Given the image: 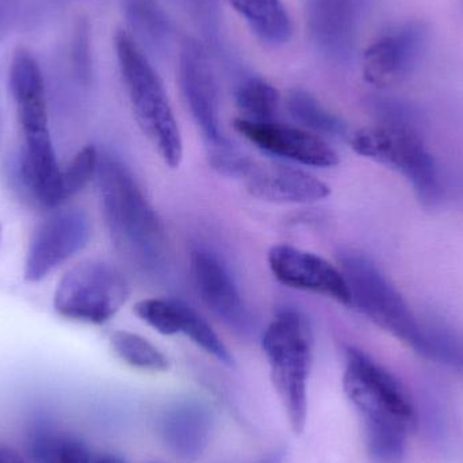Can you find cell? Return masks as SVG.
Wrapping results in <instances>:
<instances>
[{
	"label": "cell",
	"mask_w": 463,
	"mask_h": 463,
	"mask_svg": "<svg viewBox=\"0 0 463 463\" xmlns=\"http://www.w3.org/2000/svg\"><path fill=\"white\" fill-rule=\"evenodd\" d=\"M250 24V30L269 45L288 43L293 26L280 0H227Z\"/></svg>",
	"instance_id": "18"
},
{
	"label": "cell",
	"mask_w": 463,
	"mask_h": 463,
	"mask_svg": "<svg viewBox=\"0 0 463 463\" xmlns=\"http://www.w3.org/2000/svg\"><path fill=\"white\" fill-rule=\"evenodd\" d=\"M187 304L176 299L146 298L136 304L135 313L146 326L165 336L182 334Z\"/></svg>",
	"instance_id": "22"
},
{
	"label": "cell",
	"mask_w": 463,
	"mask_h": 463,
	"mask_svg": "<svg viewBox=\"0 0 463 463\" xmlns=\"http://www.w3.org/2000/svg\"><path fill=\"white\" fill-rule=\"evenodd\" d=\"M122 80L141 132L170 168L184 159V141L170 100L156 71L124 30L114 35Z\"/></svg>",
	"instance_id": "2"
},
{
	"label": "cell",
	"mask_w": 463,
	"mask_h": 463,
	"mask_svg": "<svg viewBox=\"0 0 463 463\" xmlns=\"http://www.w3.org/2000/svg\"><path fill=\"white\" fill-rule=\"evenodd\" d=\"M16 11V0H0V30Z\"/></svg>",
	"instance_id": "28"
},
{
	"label": "cell",
	"mask_w": 463,
	"mask_h": 463,
	"mask_svg": "<svg viewBox=\"0 0 463 463\" xmlns=\"http://www.w3.org/2000/svg\"><path fill=\"white\" fill-rule=\"evenodd\" d=\"M212 413L197 402H184L165 411L162 419V435L165 445L175 456L193 461L201 457L209 442Z\"/></svg>",
	"instance_id": "17"
},
{
	"label": "cell",
	"mask_w": 463,
	"mask_h": 463,
	"mask_svg": "<svg viewBox=\"0 0 463 463\" xmlns=\"http://www.w3.org/2000/svg\"><path fill=\"white\" fill-rule=\"evenodd\" d=\"M420 355L463 373V336L442 326H424Z\"/></svg>",
	"instance_id": "23"
},
{
	"label": "cell",
	"mask_w": 463,
	"mask_h": 463,
	"mask_svg": "<svg viewBox=\"0 0 463 463\" xmlns=\"http://www.w3.org/2000/svg\"><path fill=\"white\" fill-rule=\"evenodd\" d=\"M48 463H91V454L78 438L60 435Z\"/></svg>",
	"instance_id": "26"
},
{
	"label": "cell",
	"mask_w": 463,
	"mask_h": 463,
	"mask_svg": "<svg viewBox=\"0 0 463 463\" xmlns=\"http://www.w3.org/2000/svg\"><path fill=\"white\" fill-rule=\"evenodd\" d=\"M234 129L256 148L272 156L309 167L331 168L339 165V155L320 136L301 128L278 122L237 118Z\"/></svg>",
	"instance_id": "13"
},
{
	"label": "cell",
	"mask_w": 463,
	"mask_h": 463,
	"mask_svg": "<svg viewBox=\"0 0 463 463\" xmlns=\"http://www.w3.org/2000/svg\"><path fill=\"white\" fill-rule=\"evenodd\" d=\"M351 293V307L383 331L420 353L424 326L419 323L402 294L367 256L348 252L340 258Z\"/></svg>",
	"instance_id": "5"
},
{
	"label": "cell",
	"mask_w": 463,
	"mask_h": 463,
	"mask_svg": "<svg viewBox=\"0 0 463 463\" xmlns=\"http://www.w3.org/2000/svg\"><path fill=\"white\" fill-rule=\"evenodd\" d=\"M267 261L275 279L282 285L351 307L345 274L321 256L293 245L278 244L269 250Z\"/></svg>",
	"instance_id": "12"
},
{
	"label": "cell",
	"mask_w": 463,
	"mask_h": 463,
	"mask_svg": "<svg viewBox=\"0 0 463 463\" xmlns=\"http://www.w3.org/2000/svg\"><path fill=\"white\" fill-rule=\"evenodd\" d=\"M286 108L288 114L301 124L305 129L315 135L345 136L347 125L336 114L329 111L320 100L304 90H293L286 98Z\"/></svg>",
	"instance_id": "19"
},
{
	"label": "cell",
	"mask_w": 463,
	"mask_h": 463,
	"mask_svg": "<svg viewBox=\"0 0 463 463\" xmlns=\"http://www.w3.org/2000/svg\"><path fill=\"white\" fill-rule=\"evenodd\" d=\"M100 155L94 146H84L61 170V192L64 203L78 194L97 176Z\"/></svg>",
	"instance_id": "24"
},
{
	"label": "cell",
	"mask_w": 463,
	"mask_h": 463,
	"mask_svg": "<svg viewBox=\"0 0 463 463\" xmlns=\"http://www.w3.org/2000/svg\"><path fill=\"white\" fill-rule=\"evenodd\" d=\"M75 62L78 68L79 75L87 80L91 73V61H90V48H89V29L87 24H80L76 29L75 37Z\"/></svg>",
	"instance_id": "27"
},
{
	"label": "cell",
	"mask_w": 463,
	"mask_h": 463,
	"mask_svg": "<svg viewBox=\"0 0 463 463\" xmlns=\"http://www.w3.org/2000/svg\"><path fill=\"white\" fill-rule=\"evenodd\" d=\"M130 288L119 269L106 261L86 260L65 272L54 291V310L80 323H108L127 304Z\"/></svg>",
	"instance_id": "6"
},
{
	"label": "cell",
	"mask_w": 463,
	"mask_h": 463,
	"mask_svg": "<svg viewBox=\"0 0 463 463\" xmlns=\"http://www.w3.org/2000/svg\"><path fill=\"white\" fill-rule=\"evenodd\" d=\"M97 179L103 219L117 250L138 271L162 274L168 260L165 228L129 168L100 155Z\"/></svg>",
	"instance_id": "1"
},
{
	"label": "cell",
	"mask_w": 463,
	"mask_h": 463,
	"mask_svg": "<svg viewBox=\"0 0 463 463\" xmlns=\"http://www.w3.org/2000/svg\"><path fill=\"white\" fill-rule=\"evenodd\" d=\"M91 237V222L80 209H61L33 233L24 259V279L38 282L80 252Z\"/></svg>",
	"instance_id": "8"
},
{
	"label": "cell",
	"mask_w": 463,
	"mask_h": 463,
	"mask_svg": "<svg viewBox=\"0 0 463 463\" xmlns=\"http://www.w3.org/2000/svg\"><path fill=\"white\" fill-rule=\"evenodd\" d=\"M343 388L362 419H396L411 430L418 424L415 408L399 381L358 348L345 351Z\"/></svg>",
	"instance_id": "7"
},
{
	"label": "cell",
	"mask_w": 463,
	"mask_h": 463,
	"mask_svg": "<svg viewBox=\"0 0 463 463\" xmlns=\"http://www.w3.org/2000/svg\"><path fill=\"white\" fill-rule=\"evenodd\" d=\"M351 146L356 154L404 175L426 205L440 195L437 165L423 141L405 118L386 119L378 127L354 133Z\"/></svg>",
	"instance_id": "4"
},
{
	"label": "cell",
	"mask_w": 463,
	"mask_h": 463,
	"mask_svg": "<svg viewBox=\"0 0 463 463\" xmlns=\"http://www.w3.org/2000/svg\"><path fill=\"white\" fill-rule=\"evenodd\" d=\"M261 347L291 430L294 434H302L307 424V378L312 364L309 323L299 310H279L264 331Z\"/></svg>",
	"instance_id": "3"
},
{
	"label": "cell",
	"mask_w": 463,
	"mask_h": 463,
	"mask_svg": "<svg viewBox=\"0 0 463 463\" xmlns=\"http://www.w3.org/2000/svg\"><path fill=\"white\" fill-rule=\"evenodd\" d=\"M95 463H125L121 457L114 456V454H106V456L100 457Z\"/></svg>",
	"instance_id": "31"
},
{
	"label": "cell",
	"mask_w": 463,
	"mask_h": 463,
	"mask_svg": "<svg viewBox=\"0 0 463 463\" xmlns=\"http://www.w3.org/2000/svg\"><path fill=\"white\" fill-rule=\"evenodd\" d=\"M236 106L241 118L256 122L275 121L279 108V91L263 79L252 78L242 81L236 90Z\"/></svg>",
	"instance_id": "21"
},
{
	"label": "cell",
	"mask_w": 463,
	"mask_h": 463,
	"mask_svg": "<svg viewBox=\"0 0 463 463\" xmlns=\"http://www.w3.org/2000/svg\"><path fill=\"white\" fill-rule=\"evenodd\" d=\"M179 83L195 124L208 148L230 143L220 122L219 89L211 60L203 43L187 40L179 56Z\"/></svg>",
	"instance_id": "10"
},
{
	"label": "cell",
	"mask_w": 463,
	"mask_h": 463,
	"mask_svg": "<svg viewBox=\"0 0 463 463\" xmlns=\"http://www.w3.org/2000/svg\"><path fill=\"white\" fill-rule=\"evenodd\" d=\"M248 193L275 203H313L331 195L328 184L298 168L250 162L242 178Z\"/></svg>",
	"instance_id": "15"
},
{
	"label": "cell",
	"mask_w": 463,
	"mask_h": 463,
	"mask_svg": "<svg viewBox=\"0 0 463 463\" xmlns=\"http://www.w3.org/2000/svg\"><path fill=\"white\" fill-rule=\"evenodd\" d=\"M364 3L366 0H307V27L324 53L337 60L353 54Z\"/></svg>",
	"instance_id": "16"
},
{
	"label": "cell",
	"mask_w": 463,
	"mask_h": 463,
	"mask_svg": "<svg viewBox=\"0 0 463 463\" xmlns=\"http://www.w3.org/2000/svg\"><path fill=\"white\" fill-rule=\"evenodd\" d=\"M111 350L125 364L144 372H167L170 361L148 339L128 331H116L110 335Z\"/></svg>",
	"instance_id": "20"
},
{
	"label": "cell",
	"mask_w": 463,
	"mask_h": 463,
	"mask_svg": "<svg viewBox=\"0 0 463 463\" xmlns=\"http://www.w3.org/2000/svg\"><path fill=\"white\" fill-rule=\"evenodd\" d=\"M182 335L189 337L193 343L203 348L209 355L216 358L217 361L224 364H233V358H232L230 350L224 345L219 335L216 334L211 324L198 315L193 307L189 305L186 307V313H184V328H182Z\"/></svg>",
	"instance_id": "25"
},
{
	"label": "cell",
	"mask_w": 463,
	"mask_h": 463,
	"mask_svg": "<svg viewBox=\"0 0 463 463\" xmlns=\"http://www.w3.org/2000/svg\"><path fill=\"white\" fill-rule=\"evenodd\" d=\"M429 43V26L412 19L392 27L364 54V80L372 86H393L415 71Z\"/></svg>",
	"instance_id": "9"
},
{
	"label": "cell",
	"mask_w": 463,
	"mask_h": 463,
	"mask_svg": "<svg viewBox=\"0 0 463 463\" xmlns=\"http://www.w3.org/2000/svg\"><path fill=\"white\" fill-rule=\"evenodd\" d=\"M190 269L206 307L234 331L248 334L252 329V317L222 258L208 248H194Z\"/></svg>",
	"instance_id": "14"
},
{
	"label": "cell",
	"mask_w": 463,
	"mask_h": 463,
	"mask_svg": "<svg viewBox=\"0 0 463 463\" xmlns=\"http://www.w3.org/2000/svg\"><path fill=\"white\" fill-rule=\"evenodd\" d=\"M0 241H2V225H0Z\"/></svg>",
	"instance_id": "32"
},
{
	"label": "cell",
	"mask_w": 463,
	"mask_h": 463,
	"mask_svg": "<svg viewBox=\"0 0 463 463\" xmlns=\"http://www.w3.org/2000/svg\"><path fill=\"white\" fill-rule=\"evenodd\" d=\"M10 89L21 127L22 148L53 146L43 72L34 54L24 46H18L11 57Z\"/></svg>",
	"instance_id": "11"
},
{
	"label": "cell",
	"mask_w": 463,
	"mask_h": 463,
	"mask_svg": "<svg viewBox=\"0 0 463 463\" xmlns=\"http://www.w3.org/2000/svg\"><path fill=\"white\" fill-rule=\"evenodd\" d=\"M0 463H26L15 450L0 448Z\"/></svg>",
	"instance_id": "29"
},
{
	"label": "cell",
	"mask_w": 463,
	"mask_h": 463,
	"mask_svg": "<svg viewBox=\"0 0 463 463\" xmlns=\"http://www.w3.org/2000/svg\"><path fill=\"white\" fill-rule=\"evenodd\" d=\"M283 458H285V451L278 450L258 463H282Z\"/></svg>",
	"instance_id": "30"
}]
</instances>
